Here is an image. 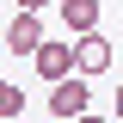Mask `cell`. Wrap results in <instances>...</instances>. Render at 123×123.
Returning a JSON list of instances; mask_svg holds the SVG:
<instances>
[{
  "label": "cell",
  "mask_w": 123,
  "mask_h": 123,
  "mask_svg": "<svg viewBox=\"0 0 123 123\" xmlns=\"http://www.w3.org/2000/svg\"><path fill=\"white\" fill-rule=\"evenodd\" d=\"M62 25L74 37H92L98 31V0H62Z\"/></svg>",
  "instance_id": "5"
},
{
  "label": "cell",
  "mask_w": 123,
  "mask_h": 123,
  "mask_svg": "<svg viewBox=\"0 0 123 123\" xmlns=\"http://www.w3.org/2000/svg\"><path fill=\"white\" fill-rule=\"evenodd\" d=\"M31 68L49 80V86H62V80H74L80 68H74V43H43L37 55H31Z\"/></svg>",
  "instance_id": "2"
},
{
  "label": "cell",
  "mask_w": 123,
  "mask_h": 123,
  "mask_svg": "<svg viewBox=\"0 0 123 123\" xmlns=\"http://www.w3.org/2000/svg\"><path fill=\"white\" fill-rule=\"evenodd\" d=\"M74 123H105V117H92V111H86V117H74Z\"/></svg>",
  "instance_id": "8"
},
{
  "label": "cell",
  "mask_w": 123,
  "mask_h": 123,
  "mask_svg": "<svg viewBox=\"0 0 123 123\" xmlns=\"http://www.w3.org/2000/svg\"><path fill=\"white\" fill-rule=\"evenodd\" d=\"M49 37H43V18L37 12H12V25H6V49L12 55H37Z\"/></svg>",
  "instance_id": "3"
},
{
  "label": "cell",
  "mask_w": 123,
  "mask_h": 123,
  "mask_svg": "<svg viewBox=\"0 0 123 123\" xmlns=\"http://www.w3.org/2000/svg\"><path fill=\"white\" fill-rule=\"evenodd\" d=\"M49 111H55L62 123H74V117H86V111H92V92H86V74H74V80H62V86H49Z\"/></svg>",
  "instance_id": "1"
},
{
  "label": "cell",
  "mask_w": 123,
  "mask_h": 123,
  "mask_svg": "<svg viewBox=\"0 0 123 123\" xmlns=\"http://www.w3.org/2000/svg\"><path fill=\"white\" fill-rule=\"evenodd\" d=\"M74 68H80L86 80L111 68V43H105V31H92V37H74Z\"/></svg>",
  "instance_id": "4"
},
{
  "label": "cell",
  "mask_w": 123,
  "mask_h": 123,
  "mask_svg": "<svg viewBox=\"0 0 123 123\" xmlns=\"http://www.w3.org/2000/svg\"><path fill=\"white\" fill-rule=\"evenodd\" d=\"M117 123H123V86H117Z\"/></svg>",
  "instance_id": "9"
},
{
  "label": "cell",
  "mask_w": 123,
  "mask_h": 123,
  "mask_svg": "<svg viewBox=\"0 0 123 123\" xmlns=\"http://www.w3.org/2000/svg\"><path fill=\"white\" fill-rule=\"evenodd\" d=\"M18 111H25V92L12 80H0V117H18Z\"/></svg>",
  "instance_id": "6"
},
{
  "label": "cell",
  "mask_w": 123,
  "mask_h": 123,
  "mask_svg": "<svg viewBox=\"0 0 123 123\" xmlns=\"http://www.w3.org/2000/svg\"><path fill=\"white\" fill-rule=\"evenodd\" d=\"M37 6H43V0H18V12H37Z\"/></svg>",
  "instance_id": "7"
}]
</instances>
